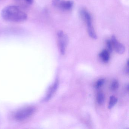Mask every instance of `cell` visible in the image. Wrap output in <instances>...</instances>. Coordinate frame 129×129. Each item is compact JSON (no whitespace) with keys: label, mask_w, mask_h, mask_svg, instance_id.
I'll return each mask as SVG.
<instances>
[{"label":"cell","mask_w":129,"mask_h":129,"mask_svg":"<svg viewBox=\"0 0 129 129\" xmlns=\"http://www.w3.org/2000/svg\"><path fill=\"white\" fill-rule=\"evenodd\" d=\"M3 19L8 21L21 22L27 19V14L19 7L15 6H9L4 8L1 12Z\"/></svg>","instance_id":"obj_1"},{"label":"cell","mask_w":129,"mask_h":129,"mask_svg":"<svg viewBox=\"0 0 129 129\" xmlns=\"http://www.w3.org/2000/svg\"><path fill=\"white\" fill-rule=\"evenodd\" d=\"M87 30H88V34L90 37L93 39H97V36L95 33L93 26L87 27Z\"/></svg>","instance_id":"obj_10"},{"label":"cell","mask_w":129,"mask_h":129,"mask_svg":"<svg viewBox=\"0 0 129 129\" xmlns=\"http://www.w3.org/2000/svg\"><path fill=\"white\" fill-rule=\"evenodd\" d=\"M119 87V83L116 79H114L111 83L110 89L112 91H115Z\"/></svg>","instance_id":"obj_11"},{"label":"cell","mask_w":129,"mask_h":129,"mask_svg":"<svg viewBox=\"0 0 129 129\" xmlns=\"http://www.w3.org/2000/svg\"><path fill=\"white\" fill-rule=\"evenodd\" d=\"M112 44L115 51L120 54H123L125 51V47L123 44L119 43L114 36H112L111 40Z\"/></svg>","instance_id":"obj_4"},{"label":"cell","mask_w":129,"mask_h":129,"mask_svg":"<svg viewBox=\"0 0 129 129\" xmlns=\"http://www.w3.org/2000/svg\"><path fill=\"white\" fill-rule=\"evenodd\" d=\"M99 57L103 62H108L110 59V52L107 50H104L100 53Z\"/></svg>","instance_id":"obj_7"},{"label":"cell","mask_w":129,"mask_h":129,"mask_svg":"<svg viewBox=\"0 0 129 129\" xmlns=\"http://www.w3.org/2000/svg\"><path fill=\"white\" fill-rule=\"evenodd\" d=\"M106 46L108 49L107 50L109 52H111L113 50V47L111 40H108L106 41Z\"/></svg>","instance_id":"obj_13"},{"label":"cell","mask_w":129,"mask_h":129,"mask_svg":"<svg viewBox=\"0 0 129 129\" xmlns=\"http://www.w3.org/2000/svg\"><path fill=\"white\" fill-rule=\"evenodd\" d=\"M36 111V109L34 106H27L19 109L15 115V118L18 121L27 120L33 116Z\"/></svg>","instance_id":"obj_2"},{"label":"cell","mask_w":129,"mask_h":129,"mask_svg":"<svg viewBox=\"0 0 129 129\" xmlns=\"http://www.w3.org/2000/svg\"><path fill=\"white\" fill-rule=\"evenodd\" d=\"M59 84V80L58 79H56L55 83H54V84H53V85L50 88L47 95L45 99V101H48L53 96V95L57 90Z\"/></svg>","instance_id":"obj_5"},{"label":"cell","mask_w":129,"mask_h":129,"mask_svg":"<svg viewBox=\"0 0 129 129\" xmlns=\"http://www.w3.org/2000/svg\"><path fill=\"white\" fill-rule=\"evenodd\" d=\"M74 5L73 1H64L62 0H60L57 7L61 9H62L68 10L71 9Z\"/></svg>","instance_id":"obj_6"},{"label":"cell","mask_w":129,"mask_h":129,"mask_svg":"<svg viewBox=\"0 0 129 129\" xmlns=\"http://www.w3.org/2000/svg\"><path fill=\"white\" fill-rule=\"evenodd\" d=\"M58 45L60 49V52L62 55L65 53L66 47L68 41V36L64 33L62 31H59L57 33Z\"/></svg>","instance_id":"obj_3"},{"label":"cell","mask_w":129,"mask_h":129,"mask_svg":"<svg viewBox=\"0 0 129 129\" xmlns=\"http://www.w3.org/2000/svg\"><path fill=\"white\" fill-rule=\"evenodd\" d=\"M21 1L25 2V3L28 4H31L33 2V0H21Z\"/></svg>","instance_id":"obj_14"},{"label":"cell","mask_w":129,"mask_h":129,"mask_svg":"<svg viewBox=\"0 0 129 129\" xmlns=\"http://www.w3.org/2000/svg\"><path fill=\"white\" fill-rule=\"evenodd\" d=\"M105 96L103 92H100L98 93L96 96V101L99 105H102L105 102Z\"/></svg>","instance_id":"obj_8"},{"label":"cell","mask_w":129,"mask_h":129,"mask_svg":"<svg viewBox=\"0 0 129 129\" xmlns=\"http://www.w3.org/2000/svg\"><path fill=\"white\" fill-rule=\"evenodd\" d=\"M105 82V80L104 78H100L96 81L95 85V87L96 89H99L102 86Z\"/></svg>","instance_id":"obj_12"},{"label":"cell","mask_w":129,"mask_h":129,"mask_svg":"<svg viewBox=\"0 0 129 129\" xmlns=\"http://www.w3.org/2000/svg\"><path fill=\"white\" fill-rule=\"evenodd\" d=\"M117 99L115 96H110L109 103L108 107V108L109 109L112 108L117 103Z\"/></svg>","instance_id":"obj_9"}]
</instances>
